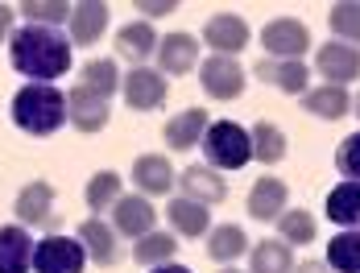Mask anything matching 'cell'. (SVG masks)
<instances>
[{"label":"cell","instance_id":"cell-1","mask_svg":"<svg viewBox=\"0 0 360 273\" xmlns=\"http://www.w3.org/2000/svg\"><path fill=\"white\" fill-rule=\"evenodd\" d=\"M8 63L21 70L30 83H50L63 79L71 70V42L58 30H41V25H25L8 37Z\"/></svg>","mask_w":360,"mask_h":273},{"label":"cell","instance_id":"cell-2","mask_svg":"<svg viewBox=\"0 0 360 273\" xmlns=\"http://www.w3.org/2000/svg\"><path fill=\"white\" fill-rule=\"evenodd\" d=\"M13 125L30 136H50L63 125H71L67 116V96L54 83H25L13 96Z\"/></svg>","mask_w":360,"mask_h":273},{"label":"cell","instance_id":"cell-3","mask_svg":"<svg viewBox=\"0 0 360 273\" xmlns=\"http://www.w3.org/2000/svg\"><path fill=\"white\" fill-rule=\"evenodd\" d=\"M203 153L212 170H240L252 162V136L236 120H216L203 136Z\"/></svg>","mask_w":360,"mask_h":273},{"label":"cell","instance_id":"cell-4","mask_svg":"<svg viewBox=\"0 0 360 273\" xmlns=\"http://www.w3.org/2000/svg\"><path fill=\"white\" fill-rule=\"evenodd\" d=\"M199 83H203V91L212 100H240L249 75H245V67L236 58H228V54H207L199 63Z\"/></svg>","mask_w":360,"mask_h":273},{"label":"cell","instance_id":"cell-5","mask_svg":"<svg viewBox=\"0 0 360 273\" xmlns=\"http://www.w3.org/2000/svg\"><path fill=\"white\" fill-rule=\"evenodd\" d=\"M83 265H87V253H83L79 236L71 240L50 232L46 240L34 244V273H83Z\"/></svg>","mask_w":360,"mask_h":273},{"label":"cell","instance_id":"cell-6","mask_svg":"<svg viewBox=\"0 0 360 273\" xmlns=\"http://www.w3.org/2000/svg\"><path fill=\"white\" fill-rule=\"evenodd\" d=\"M261 50H265V58H278V63L302 58L311 50V30L302 21H294V17H274L261 30Z\"/></svg>","mask_w":360,"mask_h":273},{"label":"cell","instance_id":"cell-7","mask_svg":"<svg viewBox=\"0 0 360 273\" xmlns=\"http://www.w3.org/2000/svg\"><path fill=\"white\" fill-rule=\"evenodd\" d=\"M120 96L133 112H153L162 108L166 96H170V83L162 79V70H149V67H133L124 79H120Z\"/></svg>","mask_w":360,"mask_h":273},{"label":"cell","instance_id":"cell-8","mask_svg":"<svg viewBox=\"0 0 360 273\" xmlns=\"http://www.w3.org/2000/svg\"><path fill=\"white\" fill-rule=\"evenodd\" d=\"M13 215H17L21 228H50V224H54V186L41 182V178L25 182V186L17 191Z\"/></svg>","mask_w":360,"mask_h":273},{"label":"cell","instance_id":"cell-9","mask_svg":"<svg viewBox=\"0 0 360 273\" xmlns=\"http://www.w3.org/2000/svg\"><path fill=\"white\" fill-rule=\"evenodd\" d=\"M249 21L236 17V13H212L207 25H203V46H212V54H228L236 58L245 46H249Z\"/></svg>","mask_w":360,"mask_h":273},{"label":"cell","instance_id":"cell-10","mask_svg":"<svg viewBox=\"0 0 360 273\" xmlns=\"http://www.w3.org/2000/svg\"><path fill=\"white\" fill-rule=\"evenodd\" d=\"M315 70L331 87H348L352 79H360V50L348 42H327L315 50Z\"/></svg>","mask_w":360,"mask_h":273},{"label":"cell","instance_id":"cell-11","mask_svg":"<svg viewBox=\"0 0 360 273\" xmlns=\"http://www.w3.org/2000/svg\"><path fill=\"white\" fill-rule=\"evenodd\" d=\"M67 116H71V125L79 133H100V129H108V100L104 96H96V91H87L83 83H75L71 91H67Z\"/></svg>","mask_w":360,"mask_h":273},{"label":"cell","instance_id":"cell-12","mask_svg":"<svg viewBox=\"0 0 360 273\" xmlns=\"http://www.w3.org/2000/svg\"><path fill=\"white\" fill-rule=\"evenodd\" d=\"M158 224V211L145 195H120V203L112 207V228L116 236H129V240H141L153 232Z\"/></svg>","mask_w":360,"mask_h":273},{"label":"cell","instance_id":"cell-13","mask_svg":"<svg viewBox=\"0 0 360 273\" xmlns=\"http://www.w3.org/2000/svg\"><path fill=\"white\" fill-rule=\"evenodd\" d=\"M257 79H265L269 87H278L282 96H307L311 91V70L302 58H286V63H278V58H261L257 63Z\"/></svg>","mask_w":360,"mask_h":273},{"label":"cell","instance_id":"cell-14","mask_svg":"<svg viewBox=\"0 0 360 273\" xmlns=\"http://www.w3.org/2000/svg\"><path fill=\"white\" fill-rule=\"evenodd\" d=\"M207 129H212V116H207L203 108H186V112H179V116H170V120H166L162 136H166V145H170L174 153H186V149L203 145Z\"/></svg>","mask_w":360,"mask_h":273},{"label":"cell","instance_id":"cell-15","mask_svg":"<svg viewBox=\"0 0 360 273\" xmlns=\"http://www.w3.org/2000/svg\"><path fill=\"white\" fill-rule=\"evenodd\" d=\"M129 178L137 182V191H141L145 199H149V195H170L174 182H179L170 158H162V153H141V158L133 162V174H129Z\"/></svg>","mask_w":360,"mask_h":273},{"label":"cell","instance_id":"cell-16","mask_svg":"<svg viewBox=\"0 0 360 273\" xmlns=\"http://www.w3.org/2000/svg\"><path fill=\"white\" fill-rule=\"evenodd\" d=\"M79 244H83V253L96 261V265H116L120 261V244H116V228L104 224L100 215H91V220H83L79 224Z\"/></svg>","mask_w":360,"mask_h":273},{"label":"cell","instance_id":"cell-17","mask_svg":"<svg viewBox=\"0 0 360 273\" xmlns=\"http://www.w3.org/2000/svg\"><path fill=\"white\" fill-rule=\"evenodd\" d=\"M179 186H182V199H195V203H203V207L228 199V182L212 166H186L179 174Z\"/></svg>","mask_w":360,"mask_h":273},{"label":"cell","instance_id":"cell-18","mask_svg":"<svg viewBox=\"0 0 360 273\" xmlns=\"http://www.w3.org/2000/svg\"><path fill=\"white\" fill-rule=\"evenodd\" d=\"M158 67L162 75H191L199 67V42L195 34H166L158 42Z\"/></svg>","mask_w":360,"mask_h":273},{"label":"cell","instance_id":"cell-19","mask_svg":"<svg viewBox=\"0 0 360 273\" xmlns=\"http://www.w3.org/2000/svg\"><path fill=\"white\" fill-rule=\"evenodd\" d=\"M34 244L37 240H30V228H21V224L0 228V273L34 269Z\"/></svg>","mask_w":360,"mask_h":273},{"label":"cell","instance_id":"cell-20","mask_svg":"<svg viewBox=\"0 0 360 273\" xmlns=\"http://www.w3.org/2000/svg\"><path fill=\"white\" fill-rule=\"evenodd\" d=\"M290 207V191L282 178H257L249 191V215L269 224V220H282V211Z\"/></svg>","mask_w":360,"mask_h":273},{"label":"cell","instance_id":"cell-21","mask_svg":"<svg viewBox=\"0 0 360 273\" xmlns=\"http://www.w3.org/2000/svg\"><path fill=\"white\" fill-rule=\"evenodd\" d=\"M71 42L75 46H96L104 30H108V4L100 0H83V4H71Z\"/></svg>","mask_w":360,"mask_h":273},{"label":"cell","instance_id":"cell-22","mask_svg":"<svg viewBox=\"0 0 360 273\" xmlns=\"http://www.w3.org/2000/svg\"><path fill=\"white\" fill-rule=\"evenodd\" d=\"M166 220H170V228H174V236H207L212 232V211L203 203H195V199H170L166 207Z\"/></svg>","mask_w":360,"mask_h":273},{"label":"cell","instance_id":"cell-23","mask_svg":"<svg viewBox=\"0 0 360 273\" xmlns=\"http://www.w3.org/2000/svg\"><path fill=\"white\" fill-rule=\"evenodd\" d=\"M158 42H162V37H158V30H153L149 21H133V25H124V30L116 34V54L141 67L149 54H158Z\"/></svg>","mask_w":360,"mask_h":273},{"label":"cell","instance_id":"cell-24","mask_svg":"<svg viewBox=\"0 0 360 273\" xmlns=\"http://www.w3.org/2000/svg\"><path fill=\"white\" fill-rule=\"evenodd\" d=\"M249 248L252 244H249V236H245L240 224H219V228L207 232V257H212L216 265H232V261L245 257Z\"/></svg>","mask_w":360,"mask_h":273},{"label":"cell","instance_id":"cell-25","mask_svg":"<svg viewBox=\"0 0 360 273\" xmlns=\"http://www.w3.org/2000/svg\"><path fill=\"white\" fill-rule=\"evenodd\" d=\"M327 220L340 224L344 232L360 228V182H340L327 191Z\"/></svg>","mask_w":360,"mask_h":273},{"label":"cell","instance_id":"cell-26","mask_svg":"<svg viewBox=\"0 0 360 273\" xmlns=\"http://www.w3.org/2000/svg\"><path fill=\"white\" fill-rule=\"evenodd\" d=\"M302 108L311 112V116H319V120H340V116H348V108H352V96H348V87H311L307 96H302Z\"/></svg>","mask_w":360,"mask_h":273},{"label":"cell","instance_id":"cell-27","mask_svg":"<svg viewBox=\"0 0 360 273\" xmlns=\"http://www.w3.org/2000/svg\"><path fill=\"white\" fill-rule=\"evenodd\" d=\"M174 253H179V236H174V232H158V228L133 244V261L145 265V269L170 265V261H174Z\"/></svg>","mask_w":360,"mask_h":273},{"label":"cell","instance_id":"cell-28","mask_svg":"<svg viewBox=\"0 0 360 273\" xmlns=\"http://www.w3.org/2000/svg\"><path fill=\"white\" fill-rule=\"evenodd\" d=\"M249 269L252 273H294V253L286 240H261L249 248Z\"/></svg>","mask_w":360,"mask_h":273},{"label":"cell","instance_id":"cell-29","mask_svg":"<svg viewBox=\"0 0 360 273\" xmlns=\"http://www.w3.org/2000/svg\"><path fill=\"white\" fill-rule=\"evenodd\" d=\"M249 136H252V158L261 162V166H278L282 158H286V133L278 129V125H269V120H257L249 129Z\"/></svg>","mask_w":360,"mask_h":273},{"label":"cell","instance_id":"cell-30","mask_svg":"<svg viewBox=\"0 0 360 273\" xmlns=\"http://www.w3.org/2000/svg\"><path fill=\"white\" fill-rule=\"evenodd\" d=\"M327 269L331 273H360V228L335 232L327 240Z\"/></svg>","mask_w":360,"mask_h":273},{"label":"cell","instance_id":"cell-31","mask_svg":"<svg viewBox=\"0 0 360 273\" xmlns=\"http://www.w3.org/2000/svg\"><path fill=\"white\" fill-rule=\"evenodd\" d=\"M120 70H116V63L112 58H91V63H83V70H79V83L87 87V91H96V96H104V100H112L116 91H120Z\"/></svg>","mask_w":360,"mask_h":273},{"label":"cell","instance_id":"cell-32","mask_svg":"<svg viewBox=\"0 0 360 273\" xmlns=\"http://www.w3.org/2000/svg\"><path fill=\"white\" fill-rule=\"evenodd\" d=\"M319 236V220L307 211V207H294V211H282V220H278V240H286V244H315Z\"/></svg>","mask_w":360,"mask_h":273},{"label":"cell","instance_id":"cell-33","mask_svg":"<svg viewBox=\"0 0 360 273\" xmlns=\"http://www.w3.org/2000/svg\"><path fill=\"white\" fill-rule=\"evenodd\" d=\"M83 199L91 211H108V207L120 203V174L116 170H96L83 186Z\"/></svg>","mask_w":360,"mask_h":273},{"label":"cell","instance_id":"cell-34","mask_svg":"<svg viewBox=\"0 0 360 273\" xmlns=\"http://www.w3.org/2000/svg\"><path fill=\"white\" fill-rule=\"evenodd\" d=\"M327 21H331V34H335V42L360 46V0H340V4H331Z\"/></svg>","mask_w":360,"mask_h":273},{"label":"cell","instance_id":"cell-35","mask_svg":"<svg viewBox=\"0 0 360 273\" xmlns=\"http://www.w3.org/2000/svg\"><path fill=\"white\" fill-rule=\"evenodd\" d=\"M17 13L30 25H41V30H58L63 21H71V4H63V0H25Z\"/></svg>","mask_w":360,"mask_h":273},{"label":"cell","instance_id":"cell-36","mask_svg":"<svg viewBox=\"0 0 360 273\" xmlns=\"http://www.w3.org/2000/svg\"><path fill=\"white\" fill-rule=\"evenodd\" d=\"M335 170L344 174V182H360V133L340 141V149H335Z\"/></svg>","mask_w":360,"mask_h":273},{"label":"cell","instance_id":"cell-37","mask_svg":"<svg viewBox=\"0 0 360 273\" xmlns=\"http://www.w3.org/2000/svg\"><path fill=\"white\" fill-rule=\"evenodd\" d=\"M174 8H179L174 0H162V4H153V0H141V4H137V13H145V17H170Z\"/></svg>","mask_w":360,"mask_h":273},{"label":"cell","instance_id":"cell-38","mask_svg":"<svg viewBox=\"0 0 360 273\" xmlns=\"http://www.w3.org/2000/svg\"><path fill=\"white\" fill-rule=\"evenodd\" d=\"M13 21H17V8L13 4H0V42L13 37Z\"/></svg>","mask_w":360,"mask_h":273},{"label":"cell","instance_id":"cell-39","mask_svg":"<svg viewBox=\"0 0 360 273\" xmlns=\"http://www.w3.org/2000/svg\"><path fill=\"white\" fill-rule=\"evenodd\" d=\"M294 273H331V269H327V261H302V265H294Z\"/></svg>","mask_w":360,"mask_h":273},{"label":"cell","instance_id":"cell-40","mask_svg":"<svg viewBox=\"0 0 360 273\" xmlns=\"http://www.w3.org/2000/svg\"><path fill=\"white\" fill-rule=\"evenodd\" d=\"M149 273H191V269L179 265V261H170V265H158V269H149Z\"/></svg>","mask_w":360,"mask_h":273},{"label":"cell","instance_id":"cell-41","mask_svg":"<svg viewBox=\"0 0 360 273\" xmlns=\"http://www.w3.org/2000/svg\"><path fill=\"white\" fill-rule=\"evenodd\" d=\"M219 273H240V269H232V265H224V269H219Z\"/></svg>","mask_w":360,"mask_h":273},{"label":"cell","instance_id":"cell-42","mask_svg":"<svg viewBox=\"0 0 360 273\" xmlns=\"http://www.w3.org/2000/svg\"><path fill=\"white\" fill-rule=\"evenodd\" d=\"M352 108H356V116H360V96H356V100H352Z\"/></svg>","mask_w":360,"mask_h":273}]
</instances>
